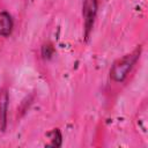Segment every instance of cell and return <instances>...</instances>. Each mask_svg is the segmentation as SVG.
Segmentation results:
<instances>
[{
    "label": "cell",
    "mask_w": 148,
    "mask_h": 148,
    "mask_svg": "<svg viewBox=\"0 0 148 148\" xmlns=\"http://www.w3.org/2000/svg\"><path fill=\"white\" fill-rule=\"evenodd\" d=\"M8 105H9V92L8 89L0 88V132H5L8 124Z\"/></svg>",
    "instance_id": "obj_3"
},
{
    "label": "cell",
    "mask_w": 148,
    "mask_h": 148,
    "mask_svg": "<svg viewBox=\"0 0 148 148\" xmlns=\"http://www.w3.org/2000/svg\"><path fill=\"white\" fill-rule=\"evenodd\" d=\"M49 136H50L49 146H51V147H60L61 146V143H62V135H61V132L58 128H54L52 132H50Z\"/></svg>",
    "instance_id": "obj_5"
},
{
    "label": "cell",
    "mask_w": 148,
    "mask_h": 148,
    "mask_svg": "<svg viewBox=\"0 0 148 148\" xmlns=\"http://www.w3.org/2000/svg\"><path fill=\"white\" fill-rule=\"evenodd\" d=\"M98 10V0H83L82 3V17L84 27V39L88 40L92 30L96 15Z\"/></svg>",
    "instance_id": "obj_2"
},
{
    "label": "cell",
    "mask_w": 148,
    "mask_h": 148,
    "mask_svg": "<svg viewBox=\"0 0 148 148\" xmlns=\"http://www.w3.org/2000/svg\"><path fill=\"white\" fill-rule=\"evenodd\" d=\"M141 50H142L141 46H138L134 51L123 56L121 58L117 59L112 64V66L110 68V77L113 82L119 83V82H123L126 80V77L128 76V74L133 69L134 65L139 60L140 54H141Z\"/></svg>",
    "instance_id": "obj_1"
},
{
    "label": "cell",
    "mask_w": 148,
    "mask_h": 148,
    "mask_svg": "<svg viewBox=\"0 0 148 148\" xmlns=\"http://www.w3.org/2000/svg\"><path fill=\"white\" fill-rule=\"evenodd\" d=\"M14 28V22L12 18V15L6 12L1 10L0 12V36L2 37H8Z\"/></svg>",
    "instance_id": "obj_4"
},
{
    "label": "cell",
    "mask_w": 148,
    "mask_h": 148,
    "mask_svg": "<svg viewBox=\"0 0 148 148\" xmlns=\"http://www.w3.org/2000/svg\"><path fill=\"white\" fill-rule=\"evenodd\" d=\"M52 51H53V49H52L50 45H44V46H43V56H44V57L47 56V58H50L51 54H52Z\"/></svg>",
    "instance_id": "obj_6"
}]
</instances>
